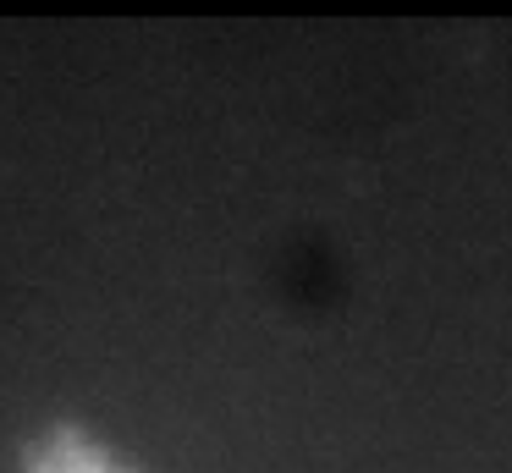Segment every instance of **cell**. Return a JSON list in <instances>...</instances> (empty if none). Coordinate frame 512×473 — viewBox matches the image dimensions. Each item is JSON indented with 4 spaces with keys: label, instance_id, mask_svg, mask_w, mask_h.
<instances>
[{
    "label": "cell",
    "instance_id": "cell-1",
    "mask_svg": "<svg viewBox=\"0 0 512 473\" xmlns=\"http://www.w3.org/2000/svg\"><path fill=\"white\" fill-rule=\"evenodd\" d=\"M28 473H127L105 446L83 440L78 429H56L50 440H39V451L28 457Z\"/></svg>",
    "mask_w": 512,
    "mask_h": 473
}]
</instances>
